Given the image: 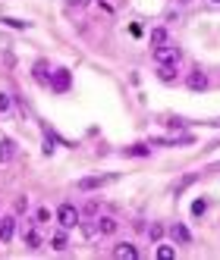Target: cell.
<instances>
[{
    "label": "cell",
    "instance_id": "cell-1",
    "mask_svg": "<svg viewBox=\"0 0 220 260\" xmlns=\"http://www.w3.org/2000/svg\"><path fill=\"white\" fill-rule=\"evenodd\" d=\"M57 220H60L63 229H73L75 223H79V210H75L73 204H60V210H57Z\"/></svg>",
    "mask_w": 220,
    "mask_h": 260
},
{
    "label": "cell",
    "instance_id": "cell-2",
    "mask_svg": "<svg viewBox=\"0 0 220 260\" xmlns=\"http://www.w3.org/2000/svg\"><path fill=\"white\" fill-rule=\"evenodd\" d=\"M180 47H170V44H160V47H154V60L157 63H180Z\"/></svg>",
    "mask_w": 220,
    "mask_h": 260
},
{
    "label": "cell",
    "instance_id": "cell-3",
    "mask_svg": "<svg viewBox=\"0 0 220 260\" xmlns=\"http://www.w3.org/2000/svg\"><path fill=\"white\" fill-rule=\"evenodd\" d=\"M113 179H120V176H85V179H79V188L82 192H95V188L107 185V182H113Z\"/></svg>",
    "mask_w": 220,
    "mask_h": 260
},
{
    "label": "cell",
    "instance_id": "cell-4",
    "mask_svg": "<svg viewBox=\"0 0 220 260\" xmlns=\"http://www.w3.org/2000/svg\"><path fill=\"white\" fill-rule=\"evenodd\" d=\"M113 257L116 260H139V248L129 245V241H120V245L113 248Z\"/></svg>",
    "mask_w": 220,
    "mask_h": 260
},
{
    "label": "cell",
    "instance_id": "cell-5",
    "mask_svg": "<svg viewBox=\"0 0 220 260\" xmlns=\"http://www.w3.org/2000/svg\"><path fill=\"white\" fill-rule=\"evenodd\" d=\"M50 85H54L57 91H70V72H66V69H57L54 79H50Z\"/></svg>",
    "mask_w": 220,
    "mask_h": 260
},
{
    "label": "cell",
    "instance_id": "cell-6",
    "mask_svg": "<svg viewBox=\"0 0 220 260\" xmlns=\"http://www.w3.org/2000/svg\"><path fill=\"white\" fill-rule=\"evenodd\" d=\"M170 235H173V241H180V245H189V241H192L189 229H185L183 223H176V226H170Z\"/></svg>",
    "mask_w": 220,
    "mask_h": 260
},
{
    "label": "cell",
    "instance_id": "cell-7",
    "mask_svg": "<svg viewBox=\"0 0 220 260\" xmlns=\"http://www.w3.org/2000/svg\"><path fill=\"white\" fill-rule=\"evenodd\" d=\"M13 232H16L13 216H3V220H0V241H10V238H13Z\"/></svg>",
    "mask_w": 220,
    "mask_h": 260
},
{
    "label": "cell",
    "instance_id": "cell-8",
    "mask_svg": "<svg viewBox=\"0 0 220 260\" xmlns=\"http://www.w3.org/2000/svg\"><path fill=\"white\" fill-rule=\"evenodd\" d=\"M189 88H192V91H205V88H208V75L195 69V72L189 75Z\"/></svg>",
    "mask_w": 220,
    "mask_h": 260
},
{
    "label": "cell",
    "instance_id": "cell-9",
    "mask_svg": "<svg viewBox=\"0 0 220 260\" xmlns=\"http://www.w3.org/2000/svg\"><path fill=\"white\" fill-rule=\"evenodd\" d=\"M98 232H101V235H113V232H116V220H113V216H101V220H98Z\"/></svg>",
    "mask_w": 220,
    "mask_h": 260
},
{
    "label": "cell",
    "instance_id": "cell-10",
    "mask_svg": "<svg viewBox=\"0 0 220 260\" xmlns=\"http://www.w3.org/2000/svg\"><path fill=\"white\" fill-rule=\"evenodd\" d=\"M13 154H16V144L10 141V138H3V141H0V163H10Z\"/></svg>",
    "mask_w": 220,
    "mask_h": 260
},
{
    "label": "cell",
    "instance_id": "cell-11",
    "mask_svg": "<svg viewBox=\"0 0 220 260\" xmlns=\"http://www.w3.org/2000/svg\"><path fill=\"white\" fill-rule=\"evenodd\" d=\"M35 79H38L41 85H50V79H54V75H50V69H47V63H44V60H41V63H35Z\"/></svg>",
    "mask_w": 220,
    "mask_h": 260
},
{
    "label": "cell",
    "instance_id": "cell-12",
    "mask_svg": "<svg viewBox=\"0 0 220 260\" xmlns=\"http://www.w3.org/2000/svg\"><path fill=\"white\" fill-rule=\"evenodd\" d=\"M157 75H160L164 82H173V79H176V63H160Z\"/></svg>",
    "mask_w": 220,
    "mask_h": 260
},
{
    "label": "cell",
    "instance_id": "cell-13",
    "mask_svg": "<svg viewBox=\"0 0 220 260\" xmlns=\"http://www.w3.org/2000/svg\"><path fill=\"white\" fill-rule=\"evenodd\" d=\"M151 44H154V47L167 44V29H154V32H151Z\"/></svg>",
    "mask_w": 220,
    "mask_h": 260
},
{
    "label": "cell",
    "instance_id": "cell-14",
    "mask_svg": "<svg viewBox=\"0 0 220 260\" xmlns=\"http://www.w3.org/2000/svg\"><path fill=\"white\" fill-rule=\"evenodd\" d=\"M25 245H29V248H38L41 245V235H38L35 229H25Z\"/></svg>",
    "mask_w": 220,
    "mask_h": 260
},
{
    "label": "cell",
    "instance_id": "cell-15",
    "mask_svg": "<svg viewBox=\"0 0 220 260\" xmlns=\"http://www.w3.org/2000/svg\"><path fill=\"white\" fill-rule=\"evenodd\" d=\"M148 238H151V241H160V238H164V226H160V223L148 226Z\"/></svg>",
    "mask_w": 220,
    "mask_h": 260
},
{
    "label": "cell",
    "instance_id": "cell-16",
    "mask_svg": "<svg viewBox=\"0 0 220 260\" xmlns=\"http://www.w3.org/2000/svg\"><path fill=\"white\" fill-rule=\"evenodd\" d=\"M126 154H129V157H148V147L145 144H135V147H126Z\"/></svg>",
    "mask_w": 220,
    "mask_h": 260
},
{
    "label": "cell",
    "instance_id": "cell-17",
    "mask_svg": "<svg viewBox=\"0 0 220 260\" xmlns=\"http://www.w3.org/2000/svg\"><path fill=\"white\" fill-rule=\"evenodd\" d=\"M208 213V201H195L192 204V216H205Z\"/></svg>",
    "mask_w": 220,
    "mask_h": 260
},
{
    "label": "cell",
    "instance_id": "cell-18",
    "mask_svg": "<svg viewBox=\"0 0 220 260\" xmlns=\"http://www.w3.org/2000/svg\"><path fill=\"white\" fill-rule=\"evenodd\" d=\"M50 245H54L57 251H63V248H66V235H63V232H57V235L50 238Z\"/></svg>",
    "mask_w": 220,
    "mask_h": 260
},
{
    "label": "cell",
    "instance_id": "cell-19",
    "mask_svg": "<svg viewBox=\"0 0 220 260\" xmlns=\"http://www.w3.org/2000/svg\"><path fill=\"white\" fill-rule=\"evenodd\" d=\"M0 113H10V94L0 91Z\"/></svg>",
    "mask_w": 220,
    "mask_h": 260
},
{
    "label": "cell",
    "instance_id": "cell-20",
    "mask_svg": "<svg viewBox=\"0 0 220 260\" xmlns=\"http://www.w3.org/2000/svg\"><path fill=\"white\" fill-rule=\"evenodd\" d=\"M3 22H6V25H13V29H29V22H22V19H10V16H3Z\"/></svg>",
    "mask_w": 220,
    "mask_h": 260
},
{
    "label": "cell",
    "instance_id": "cell-21",
    "mask_svg": "<svg viewBox=\"0 0 220 260\" xmlns=\"http://www.w3.org/2000/svg\"><path fill=\"white\" fill-rule=\"evenodd\" d=\"M35 216H38V223H47V220H50V210H47V207H38Z\"/></svg>",
    "mask_w": 220,
    "mask_h": 260
},
{
    "label": "cell",
    "instance_id": "cell-22",
    "mask_svg": "<svg viewBox=\"0 0 220 260\" xmlns=\"http://www.w3.org/2000/svg\"><path fill=\"white\" fill-rule=\"evenodd\" d=\"M157 257L160 260H170L173 257V248H157Z\"/></svg>",
    "mask_w": 220,
    "mask_h": 260
},
{
    "label": "cell",
    "instance_id": "cell-23",
    "mask_svg": "<svg viewBox=\"0 0 220 260\" xmlns=\"http://www.w3.org/2000/svg\"><path fill=\"white\" fill-rule=\"evenodd\" d=\"M85 3H88V0H70V6H79V10H82Z\"/></svg>",
    "mask_w": 220,
    "mask_h": 260
},
{
    "label": "cell",
    "instance_id": "cell-24",
    "mask_svg": "<svg viewBox=\"0 0 220 260\" xmlns=\"http://www.w3.org/2000/svg\"><path fill=\"white\" fill-rule=\"evenodd\" d=\"M180 3H189V0H180Z\"/></svg>",
    "mask_w": 220,
    "mask_h": 260
},
{
    "label": "cell",
    "instance_id": "cell-25",
    "mask_svg": "<svg viewBox=\"0 0 220 260\" xmlns=\"http://www.w3.org/2000/svg\"><path fill=\"white\" fill-rule=\"evenodd\" d=\"M211 3H220V0H211Z\"/></svg>",
    "mask_w": 220,
    "mask_h": 260
}]
</instances>
